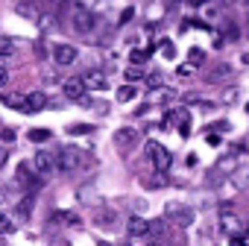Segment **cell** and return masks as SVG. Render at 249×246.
<instances>
[{
  "mask_svg": "<svg viewBox=\"0 0 249 246\" xmlns=\"http://www.w3.org/2000/svg\"><path fill=\"white\" fill-rule=\"evenodd\" d=\"M53 62L62 65V68L73 65V62H76V47H71V44H59V47L53 50Z\"/></svg>",
  "mask_w": 249,
  "mask_h": 246,
  "instance_id": "obj_10",
  "label": "cell"
},
{
  "mask_svg": "<svg viewBox=\"0 0 249 246\" xmlns=\"http://www.w3.org/2000/svg\"><path fill=\"white\" fill-rule=\"evenodd\" d=\"M220 228H223L229 237H234V234H240V231H243V223H240V217H237L234 211L223 208V211H220Z\"/></svg>",
  "mask_w": 249,
  "mask_h": 246,
  "instance_id": "obj_7",
  "label": "cell"
},
{
  "mask_svg": "<svg viewBox=\"0 0 249 246\" xmlns=\"http://www.w3.org/2000/svg\"><path fill=\"white\" fill-rule=\"evenodd\" d=\"M85 79L82 76H71V79H65L62 82V94L68 97V100H76V103H88L85 100Z\"/></svg>",
  "mask_w": 249,
  "mask_h": 246,
  "instance_id": "obj_4",
  "label": "cell"
},
{
  "mask_svg": "<svg viewBox=\"0 0 249 246\" xmlns=\"http://www.w3.org/2000/svg\"><path fill=\"white\" fill-rule=\"evenodd\" d=\"M234 153H243V150H234ZM234 153L231 156H223L220 161H217V167L208 173V179L214 182V179H220V176H231L234 170H237V158H234Z\"/></svg>",
  "mask_w": 249,
  "mask_h": 246,
  "instance_id": "obj_6",
  "label": "cell"
},
{
  "mask_svg": "<svg viewBox=\"0 0 249 246\" xmlns=\"http://www.w3.org/2000/svg\"><path fill=\"white\" fill-rule=\"evenodd\" d=\"M6 158H9V156H6V150H0V167L6 164Z\"/></svg>",
  "mask_w": 249,
  "mask_h": 246,
  "instance_id": "obj_40",
  "label": "cell"
},
{
  "mask_svg": "<svg viewBox=\"0 0 249 246\" xmlns=\"http://www.w3.org/2000/svg\"><path fill=\"white\" fill-rule=\"evenodd\" d=\"M246 228H249V223H246Z\"/></svg>",
  "mask_w": 249,
  "mask_h": 246,
  "instance_id": "obj_46",
  "label": "cell"
},
{
  "mask_svg": "<svg viewBox=\"0 0 249 246\" xmlns=\"http://www.w3.org/2000/svg\"><path fill=\"white\" fill-rule=\"evenodd\" d=\"M73 27L79 30V33H88L91 27H94V15H91V9L88 6H73Z\"/></svg>",
  "mask_w": 249,
  "mask_h": 246,
  "instance_id": "obj_8",
  "label": "cell"
},
{
  "mask_svg": "<svg viewBox=\"0 0 249 246\" xmlns=\"http://www.w3.org/2000/svg\"><path fill=\"white\" fill-rule=\"evenodd\" d=\"M182 120H188V111H185V108H173V111L164 117V123H176V126H179Z\"/></svg>",
  "mask_w": 249,
  "mask_h": 246,
  "instance_id": "obj_22",
  "label": "cell"
},
{
  "mask_svg": "<svg viewBox=\"0 0 249 246\" xmlns=\"http://www.w3.org/2000/svg\"><path fill=\"white\" fill-rule=\"evenodd\" d=\"M12 53H15V41L3 38V41H0V56H12Z\"/></svg>",
  "mask_w": 249,
  "mask_h": 246,
  "instance_id": "obj_29",
  "label": "cell"
},
{
  "mask_svg": "<svg viewBox=\"0 0 249 246\" xmlns=\"http://www.w3.org/2000/svg\"><path fill=\"white\" fill-rule=\"evenodd\" d=\"M153 50H156V44L147 47V50H132V53H129V62H132V65H147V59H150Z\"/></svg>",
  "mask_w": 249,
  "mask_h": 246,
  "instance_id": "obj_16",
  "label": "cell"
},
{
  "mask_svg": "<svg viewBox=\"0 0 249 246\" xmlns=\"http://www.w3.org/2000/svg\"><path fill=\"white\" fill-rule=\"evenodd\" d=\"M147 158L153 161V167L159 170V173H167L170 170V164H173V156H170V150L164 147V144H159V141H147Z\"/></svg>",
  "mask_w": 249,
  "mask_h": 246,
  "instance_id": "obj_2",
  "label": "cell"
},
{
  "mask_svg": "<svg viewBox=\"0 0 249 246\" xmlns=\"http://www.w3.org/2000/svg\"><path fill=\"white\" fill-rule=\"evenodd\" d=\"M147 85H150V88H156V85H161V76H159V73H153V76H147Z\"/></svg>",
  "mask_w": 249,
  "mask_h": 246,
  "instance_id": "obj_35",
  "label": "cell"
},
{
  "mask_svg": "<svg viewBox=\"0 0 249 246\" xmlns=\"http://www.w3.org/2000/svg\"><path fill=\"white\" fill-rule=\"evenodd\" d=\"M179 132H182V138L191 135V120H182V123H179Z\"/></svg>",
  "mask_w": 249,
  "mask_h": 246,
  "instance_id": "obj_33",
  "label": "cell"
},
{
  "mask_svg": "<svg viewBox=\"0 0 249 246\" xmlns=\"http://www.w3.org/2000/svg\"><path fill=\"white\" fill-rule=\"evenodd\" d=\"M126 231H129V237H150V220L132 217V220L126 223Z\"/></svg>",
  "mask_w": 249,
  "mask_h": 246,
  "instance_id": "obj_12",
  "label": "cell"
},
{
  "mask_svg": "<svg viewBox=\"0 0 249 246\" xmlns=\"http://www.w3.org/2000/svg\"><path fill=\"white\" fill-rule=\"evenodd\" d=\"M237 35H240V30H237L234 24H229V27H226V38H237Z\"/></svg>",
  "mask_w": 249,
  "mask_h": 246,
  "instance_id": "obj_34",
  "label": "cell"
},
{
  "mask_svg": "<svg viewBox=\"0 0 249 246\" xmlns=\"http://www.w3.org/2000/svg\"><path fill=\"white\" fill-rule=\"evenodd\" d=\"M3 141H15V129H3V135H0Z\"/></svg>",
  "mask_w": 249,
  "mask_h": 246,
  "instance_id": "obj_37",
  "label": "cell"
},
{
  "mask_svg": "<svg viewBox=\"0 0 249 246\" xmlns=\"http://www.w3.org/2000/svg\"><path fill=\"white\" fill-rule=\"evenodd\" d=\"M167 234V217L164 220H153L150 223V237H164Z\"/></svg>",
  "mask_w": 249,
  "mask_h": 246,
  "instance_id": "obj_19",
  "label": "cell"
},
{
  "mask_svg": "<svg viewBox=\"0 0 249 246\" xmlns=\"http://www.w3.org/2000/svg\"><path fill=\"white\" fill-rule=\"evenodd\" d=\"M33 167H36L41 176H50V173L56 170V161H53V156H47V153H38V156L33 158Z\"/></svg>",
  "mask_w": 249,
  "mask_h": 246,
  "instance_id": "obj_13",
  "label": "cell"
},
{
  "mask_svg": "<svg viewBox=\"0 0 249 246\" xmlns=\"http://www.w3.org/2000/svg\"><path fill=\"white\" fill-rule=\"evenodd\" d=\"M132 18H135V9H132V6H126V9H123V15H120V24H129Z\"/></svg>",
  "mask_w": 249,
  "mask_h": 246,
  "instance_id": "obj_31",
  "label": "cell"
},
{
  "mask_svg": "<svg viewBox=\"0 0 249 246\" xmlns=\"http://www.w3.org/2000/svg\"><path fill=\"white\" fill-rule=\"evenodd\" d=\"M243 65H249V53H243Z\"/></svg>",
  "mask_w": 249,
  "mask_h": 246,
  "instance_id": "obj_42",
  "label": "cell"
},
{
  "mask_svg": "<svg viewBox=\"0 0 249 246\" xmlns=\"http://www.w3.org/2000/svg\"><path fill=\"white\" fill-rule=\"evenodd\" d=\"M231 188H249V167H237L231 173Z\"/></svg>",
  "mask_w": 249,
  "mask_h": 246,
  "instance_id": "obj_15",
  "label": "cell"
},
{
  "mask_svg": "<svg viewBox=\"0 0 249 246\" xmlns=\"http://www.w3.org/2000/svg\"><path fill=\"white\" fill-rule=\"evenodd\" d=\"M135 94H138V88L123 85V88H117V103H129V100H135Z\"/></svg>",
  "mask_w": 249,
  "mask_h": 246,
  "instance_id": "obj_20",
  "label": "cell"
},
{
  "mask_svg": "<svg viewBox=\"0 0 249 246\" xmlns=\"http://www.w3.org/2000/svg\"><path fill=\"white\" fill-rule=\"evenodd\" d=\"M205 141H208V147H220V144H223V138L217 135V129H208V135H205Z\"/></svg>",
  "mask_w": 249,
  "mask_h": 246,
  "instance_id": "obj_30",
  "label": "cell"
},
{
  "mask_svg": "<svg viewBox=\"0 0 249 246\" xmlns=\"http://www.w3.org/2000/svg\"><path fill=\"white\" fill-rule=\"evenodd\" d=\"M47 105V97L41 94V91H30L27 94V111L24 114H36V111H41Z\"/></svg>",
  "mask_w": 249,
  "mask_h": 246,
  "instance_id": "obj_14",
  "label": "cell"
},
{
  "mask_svg": "<svg viewBox=\"0 0 249 246\" xmlns=\"http://www.w3.org/2000/svg\"><path fill=\"white\" fill-rule=\"evenodd\" d=\"M161 185H164V176H156V179L150 182V188H161Z\"/></svg>",
  "mask_w": 249,
  "mask_h": 246,
  "instance_id": "obj_38",
  "label": "cell"
},
{
  "mask_svg": "<svg viewBox=\"0 0 249 246\" xmlns=\"http://www.w3.org/2000/svg\"><path fill=\"white\" fill-rule=\"evenodd\" d=\"M159 47H161V56H164V59H176V47H173L170 41H164V38H161V41H159Z\"/></svg>",
  "mask_w": 249,
  "mask_h": 246,
  "instance_id": "obj_26",
  "label": "cell"
},
{
  "mask_svg": "<svg viewBox=\"0 0 249 246\" xmlns=\"http://www.w3.org/2000/svg\"><path fill=\"white\" fill-rule=\"evenodd\" d=\"M0 205H3V191H0Z\"/></svg>",
  "mask_w": 249,
  "mask_h": 246,
  "instance_id": "obj_43",
  "label": "cell"
},
{
  "mask_svg": "<svg viewBox=\"0 0 249 246\" xmlns=\"http://www.w3.org/2000/svg\"><path fill=\"white\" fill-rule=\"evenodd\" d=\"M188 62H194V65H202V62H205V53H202L199 47H191V50H188Z\"/></svg>",
  "mask_w": 249,
  "mask_h": 246,
  "instance_id": "obj_27",
  "label": "cell"
},
{
  "mask_svg": "<svg viewBox=\"0 0 249 246\" xmlns=\"http://www.w3.org/2000/svg\"><path fill=\"white\" fill-rule=\"evenodd\" d=\"M44 179H47V176H41V173L33 167V161H21L18 170H15V182H18V188H24V191H30V193L41 191V188H44Z\"/></svg>",
  "mask_w": 249,
  "mask_h": 246,
  "instance_id": "obj_1",
  "label": "cell"
},
{
  "mask_svg": "<svg viewBox=\"0 0 249 246\" xmlns=\"http://www.w3.org/2000/svg\"><path fill=\"white\" fill-rule=\"evenodd\" d=\"M3 103H6V105H15V108H21V111H27V97H21V94H3Z\"/></svg>",
  "mask_w": 249,
  "mask_h": 246,
  "instance_id": "obj_18",
  "label": "cell"
},
{
  "mask_svg": "<svg viewBox=\"0 0 249 246\" xmlns=\"http://www.w3.org/2000/svg\"><path fill=\"white\" fill-rule=\"evenodd\" d=\"M141 76H144V68H141V65L126 68V79H129V82H135V79H141Z\"/></svg>",
  "mask_w": 249,
  "mask_h": 246,
  "instance_id": "obj_28",
  "label": "cell"
},
{
  "mask_svg": "<svg viewBox=\"0 0 249 246\" xmlns=\"http://www.w3.org/2000/svg\"><path fill=\"white\" fill-rule=\"evenodd\" d=\"M191 3H194V6H202V3H205V0H191Z\"/></svg>",
  "mask_w": 249,
  "mask_h": 246,
  "instance_id": "obj_41",
  "label": "cell"
},
{
  "mask_svg": "<svg viewBox=\"0 0 249 246\" xmlns=\"http://www.w3.org/2000/svg\"><path fill=\"white\" fill-rule=\"evenodd\" d=\"M6 82H9V70H6V68H0V88H3Z\"/></svg>",
  "mask_w": 249,
  "mask_h": 246,
  "instance_id": "obj_36",
  "label": "cell"
},
{
  "mask_svg": "<svg viewBox=\"0 0 249 246\" xmlns=\"http://www.w3.org/2000/svg\"><path fill=\"white\" fill-rule=\"evenodd\" d=\"M246 114H249V103H246Z\"/></svg>",
  "mask_w": 249,
  "mask_h": 246,
  "instance_id": "obj_45",
  "label": "cell"
},
{
  "mask_svg": "<svg viewBox=\"0 0 249 246\" xmlns=\"http://www.w3.org/2000/svg\"><path fill=\"white\" fill-rule=\"evenodd\" d=\"M97 220H100V223H111V220H114V211H100Z\"/></svg>",
  "mask_w": 249,
  "mask_h": 246,
  "instance_id": "obj_32",
  "label": "cell"
},
{
  "mask_svg": "<svg viewBox=\"0 0 249 246\" xmlns=\"http://www.w3.org/2000/svg\"><path fill=\"white\" fill-rule=\"evenodd\" d=\"M9 231H15V223H12V217L0 211V234H9Z\"/></svg>",
  "mask_w": 249,
  "mask_h": 246,
  "instance_id": "obj_25",
  "label": "cell"
},
{
  "mask_svg": "<svg viewBox=\"0 0 249 246\" xmlns=\"http://www.w3.org/2000/svg\"><path fill=\"white\" fill-rule=\"evenodd\" d=\"M82 79H85V85H88L91 91H106V88H108V76H106L103 70H88Z\"/></svg>",
  "mask_w": 249,
  "mask_h": 246,
  "instance_id": "obj_11",
  "label": "cell"
},
{
  "mask_svg": "<svg viewBox=\"0 0 249 246\" xmlns=\"http://www.w3.org/2000/svg\"><path fill=\"white\" fill-rule=\"evenodd\" d=\"M237 3H249V0H237Z\"/></svg>",
  "mask_w": 249,
  "mask_h": 246,
  "instance_id": "obj_44",
  "label": "cell"
},
{
  "mask_svg": "<svg viewBox=\"0 0 249 246\" xmlns=\"http://www.w3.org/2000/svg\"><path fill=\"white\" fill-rule=\"evenodd\" d=\"M82 161H85V153H82L79 147H62V150H59V158H56V167L65 170V173H71V170H76Z\"/></svg>",
  "mask_w": 249,
  "mask_h": 246,
  "instance_id": "obj_3",
  "label": "cell"
},
{
  "mask_svg": "<svg viewBox=\"0 0 249 246\" xmlns=\"http://www.w3.org/2000/svg\"><path fill=\"white\" fill-rule=\"evenodd\" d=\"M226 76H231V65H217V68L208 73V79H226Z\"/></svg>",
  "mask_w": 249,
  "mask_h": 246,
  "instance_id": "obj_24",
  "label": "cell"
},
{
  "mask_svg": "<svg viewBox=\"0 0 249 246\" xmlns=\"http://www.w3.org/2000/svg\"><path fill=\"white\" fill-rule=\"evenodd\" d=\"M185 161H188V167H196V153H191V156H188Z\"/></svg>",
  "mask_w": 249,
  "mask_h": 246,
  "instance_id": "obj_39",
  "label": "cell"
},
{
  "mask_svg": "<svg viewBox=\"0 0 249 246\" xmlns=\"http://www.w3.org/2000/svg\"><path fill=\"white\" fill-rule=\"evenodd\" d=\"M27 135H30V141H36V144H44V141H50V135H53V132H50V129H30Z\"/></svg>",
  "mask_w": 249,
  "mask_h": 246,
  "instance_id": "obj_21",
  "label": "cell"
},
{
  "mask_svg": "<svg viewBox=\"0 0 249 246\" xmlns=\"http://www.w3.org/2000/svg\"><path fill=\"white\" fill-rule=\"evenodd\" d=\"M33 199H36V193H30V191H27V196H24V199L18 202V214H21L24 220H27V217L33 214Z\"/></svg>",
  "mask_w": 249,
  "mask_h": 246,
  "instance_id": "obj_17",
  "label": "cell"
},
{
  "mask_svg": "<svg viewBox=\"0 0 249 246\" xmlns=\"http://www.w3.org/2000/svg\"><path fill=\"white\" fill-rule=\"evenodd\" d=\"M164 217L173 220V223H179V226H191V223H194V211H191L188 205H179V202H170V205L164 208Z\"/></svg>",
  "mask_w": 249,
  "mask_h": 246,
  "instance_id": "obj_5",
  "label": "cell"
},
{
  "mask_svg": "<svg viewBox=\"0 0 249 246\" xmlns=\"http://www.w3.org/2000/svg\"><path fill=\"white\" fill-rule=\"evenodd\" d=\"M135 144H138V132H135V129L123 126V129H117V132H114V147H117V150L126 153V150H129V147H135Z\"/></svg>",
  "mask_w": 249,
  "mask_h": 246,
  "instance_id": "obj_9",
  "label": "cell"
},
{
  "mask_svg": "<svg viewBox=\"0 0 249 246\" xmlns=\"http://www.w3.org/2000/svg\"><path fill=\"white\" fill-rule=\"evenodd\" d=\"M68 132L71 135H91L94 126H91V123H73V126H68Z\"/></svg>",
  "mask_w": 249,
  "mask_h": 246,
  "instance_id": "obj_23",
  "label": "cell"
}]
</instances>
